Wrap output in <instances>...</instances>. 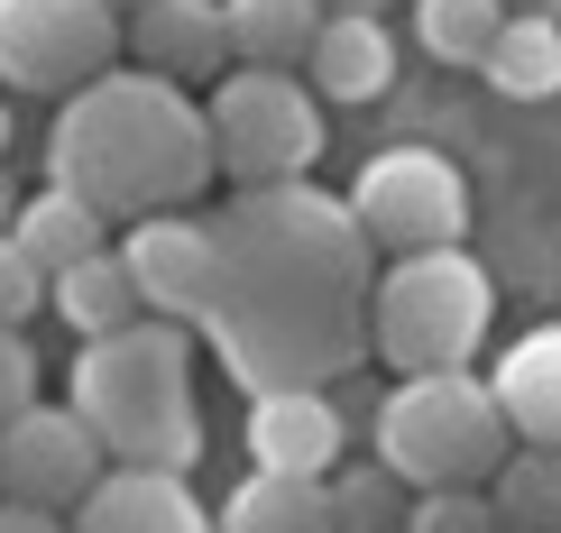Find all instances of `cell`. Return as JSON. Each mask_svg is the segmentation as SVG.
Instances as JSON below:
<instances>
[{
    "label": "cell",
    "instance_id": "obj_1",
    "mask_svg": "<svg viewBox=\"0 0 561 533\" xmlns=\"http://www.w3.org/2000/svg\"><path fill=\"white\" fill-rule=\"evenodd\" d=\"M213 230V276H203V332L213 359L249 396L286 386H332L368 359V286L378 248L359 240L341 194L322 184H267L240 194Z\"/></svg>",
    "mask_w": 561,
    "mask_h": 533
},
{
    "label": "cell",
    "instance_id": "obj_2",
    "mask_svg": "<svg viewBox=\"0 0 561 533\" xmlns=\"http://www.w3.org/2000/svg\"><path fill=\"white\" fill-rule=\"evenodd\" d=\"M46 166H56V194L92 202L102 221H157L213 184V129L184 83L111 65L83 92H65L46 129Z\"/></svg>",
    "mask_w": 561,
    "mask_h": 533
},
{
    "label": "cell",
    "instance_id": "obj_3",
    "mask_svg": "<svg viewBox=\"0 0 561 533\" xmlns=\"http://www.w3.org/2000/svg\"><path fill=\"white\" fill-rule=\"evenodd\" d=\"M65 414L92 432L102 470H157L184 478L203 460V405H194V350L175 322H129L111 340L75 350Z\"/></svg>",
    "mask_w": 561,
    "mask_h": 533
},
{
    "label": "cell",
    "instance_id": "obj_4",
    "mask_svg": "<svg viewBox=\"0 0 561 533\" xmlns=\"http://www.w3.org/2000/svg\"><path fill=\"white\" fill-rule=\"evenodd\" d=\"M497 294L470 248H424V258H387V276L368 286V350L396 378H460L479 359Z\"/></svg>",
    "mask_w": 561,
    "mask_h": 533
},
{
    "label": "cell",
    "instance_id": "obj_5",
    "mask_svg": "<svg viewBox=\"0 0 561 533\" xmlns=\"http://www.w3.org/2000/svg\"><path fill=\"white\" fill-rule=\"evenodd\" d=\"M516 451L497 424V396L488 378H405L378 405V470L405 497H442V488H488L497 460Z\"/></svg>",
    "mask_w": 561,
    "mask_h": 533
},
{
    "label": "cell",
    "instance_id": "obj_6",
    "mask_svg": "<svg viewBox=\"0 0 561 533\" xmlns=\"http://www.w3.org/2000/svg\"><path fill=\"white\" fill-rule=\"evenodd\" d=\"M213 166L240 184V194H267V184H313L322 157V102L295 74H259V65H230L213 83Z\"/></svg>",
    "mask_w": 561,
    "mask_h": 533
},
{
    "label": "cell",
    "instance_id": "obj_7",
    "mask_svg": "<svg viewBox=\"0 0 561 533\" xmlns=\"http://www.w3.org/2000/svg\"><path fill=\"white\" fill-rule=\"evenodd\" d=\"M341 202H350V221H359V240L387 248V258L460 248V230H470V184H460V166L433 157V148H378Z\"/></svg>",
    "mask_w": 561,
    "mask_h": 533
},
{
    "label": "cell",
    "instance_id": "obj_8",
    "mask_svg": "<svg viewBox=\"0 0 561 533\" xmlns=\"http://www.w3.org/2000/svg\"><path fill=\"white\" fill-rule=\"evenodd\" d=\"M121 56L111 0H0V83L10 92H83Z\"/></svg>",
    "mask_w": 561,
    "mask_h": 533
},
{
    "label": "cell",
    "instance_id": "obj_9",
    "mask_svg": "<svg viewBox=\"0 0 561 533\" xmlns=\"http://www.w3.org/2000/svg\"><path fill=\"white\" fill-rule=\"evenodd\" d=\"M102 478V451L65 405H28L19 424H0V497L10 506H46V515H75Z\"/></svg>",
    "mask_w": 561,
    "mask_h": 533
},
{
    "label": "cell",
    "instance_id": "obj_10",
    "mask_svg": "<svg viewBox=\"0 0 561 533\" xmlns=\"http://www.w3.org/2000/svg\"><path fill=\"white\" fill-rule=\"evenodd\" d=\"M129 276V294H138V313L148 322H194L203 313V276H213V230L203 221H184V212H157V221H129V240L111 248Z\"/></svg>",
    "mask_w": 561,
    "mask_h": 533
},
{
    "label": "cell",
    "instance_id": "obj_11",
    "mask_svg": "<svg viewBox=\"0 0 561 533\" xmlns=\"http://www.w3.org/2000/svg\"><path fill=\"white\" fill-rule=\"evenodd\" d=\"M350 451V424L332 386H286V396H249V460L276 478H332Z\"/></svg>",
    "mask_w": 561,
    "mask_h": 533
},
{
    "label": "cell",
    "instance_id": "obj_12",
    "mask_svg": "<svg viewBox=\"0 0 561 533\" xmlns=\"http://www.w3.org/2000/svg\"><path fill=\"white\" fill-rule=\"evenodd\" d=\"M121 46H138V74H230V37H221V0H138L121 19Z\"/></svg>",
    "mask_w": 561,
    "mask_h": 533
},
{
    "label": "cell",
    "instance_id": "obj_13",
    "mask_svg": "<svg viewBox=\"0 0 561 533\" xmlns=\"http://www.w3.org/2000/svg\"><path fill=\"white\" fill-rule=\"evenodd\" d=\"M387 83H396V37H387V19L322 10L313 56H304V92H322V102H341V111H368Z\"/></svg>",
    "mask_w": 561,
    "mask_h": 533
},
{
    "label": "cell",
    "instance_id": "obj_14",
    "mask_svg": "<svg viewBox=\"0 0 561 533\" xmlns=\"http://www.w3.org/2000/svg\"><path fill=\"white\" fill-rule=\"evenodd\" d=\"M65 533H213V515H203V497L184 488V478H157V470H102Z\"/></svg>",
    "mask_w": 561,
    "mask_h": 533
},
{
    "label": "cell",
    "instance_id": "obj_15",
    "mask_svg": "<svg viewBox=\"0 0 561 533\" xmlns=\"http://www.w3.org/2000/svg\"><path fill=\"white\" fill-rule=\"evenodd\" d=\"M488 396H497V424L516 451H561V322H543V332H525L506 350Z\"/></svg>",
    "mask_w": 561,
    "mask_h": 533
},
{
    "label": "cell",
    "instance_id": "obj_16",
    "mask_svg": "<svg viewBox=\"0 0 561 533\" xmlns=\"http://www.w3.org/2000/svg\"><path fill=\"white\" fill-rule=\"evenodd\" d=\"M313 28H322V0H221V37H230V56L259 65V74H304Z\"/></svg>",
    "mask_w": 561,
    "mask_h": 533
},
{
    "label": "cell",
    "instance_id": "obj_17",
    "mask_svg": "<svg viewBox=\"0 0 561 533\" xmlns=\"http://www.w3.org/2000/svg\"><path fill=\"white\" fill-rule=\"evenodd\" d=\"M10 240L28 248L37 276H65L75 258H102V248H111V221L92 212V202H75V194H56V184H46V194H28V202L10 212Z\"/></svg>",
    "mask_w": 561,
    "mask_h": 533
},
{
    "label": "cell",
    "instance_id": "obj_18",
    "mask_svg": "<svg viewBox=\"0 0 561 533\" xmlns=\"http://www.w3.org/2000/svg\"><path fill=\"white\" fill-rule=\"evenodd\" d=\"M213 533H332V497H322V478L249 470L240 488L221 497V524Z\"/></svg>",
    "mask_w": 561,
    "mask_h": 533
},
{
    "label": "cell",
    "instance_id": "obj_19",
    "mask_svg": "<svg viewBox=\"0 0 561 533\" xmlns=\"http://www.w3.org/2000/svg\"><path fill=\"white\" fill-rule=\"evenodd\" d=\"M479 74H488V92H506V102H552L561 92V19H497Z\"/></svg>",
    "mask_w": 561,
    "mask_h": 533
},
{
    "label": "cell",
    "instance_id": "obj_20",
    "mask_svg": "<svg viewBox=\"0 0 561 533\" xmlns=\"http://www.w3.org/2000/svg\"><path fill=\"white\" fill-rule=\"evenodd\" d=\"M46 313H65L83 340H111V332H129V322H148L111 248H102V258H75L65 276H46Z\"/></svg>",
    "mask_w": 561,
    "mask_h": 533
},
{
    "label": "cell",
    "instance_id": "obj_21",
    "mask_svg": "<svg viewBox=\"0 0 561 533\" xmlns=\"http://www.w3.org/2000/svg\"><path fill=\"white\" fill-rule=\"evenodd\" d=\"M488 515L516 533H561V451H506L488 478Z\"/></svg>",
    "mask_w": 561,
    "mask_h": 533
},
{
    "label": "cell",
    "instance_id": "obj_22",
    "mask_svg": "<svg viewBox=\"0 0 561 533\" xmlns=\"http://www.w3.org/2000/svg\"><path fill=\"white\" fill-rule=\"evenodd\" d=\"M414 10V46L433 65H479L497 37V0H405Z\"/></svg>",
    "mask_w": 561,
    "mask_h": 533
},
{
    "label": "cell",
    "instance_id": "obj_23",
    "mask_svg": "<svg viewBox=\"0 0 561 533\" xmlns=\"http://www.w3.org/2000/svg\"><path fill=\"white\" fill-rule=\"evenodd\" d=\"M322 497H332V533H396L405 524V488H396L378 460H368V470H332Z\"/></svg>",
    "mask_w": 561,
    "mask_h": 533
},
{
    "label": "cell",
    "instance_id": "obj_24",
    "mask_svg": "<svg viewBox=\"0 0 561 533\" xmlns=\"http://www.w3.org/2000/svg\"><path fill=\"white\" fill-rule=\"evenodd\" d=\"M396 533H497V515H488L479 488H442V497H414Z\"/></svg>",
    "mask_w": 561,
    "mask_h": 533
},
{
    "label": "cell",
    "instance_id": "obj_25",
    "mask_svg": "<svg viewBox=\"0 0 561 533\" xmlns=\"http://www.w3.org/2000/svg\"><path fill=\"white\" fill-rule=\"evenodd\" d=\"M28 313H46V276L28 267V248L0 230V332H19Z\"/></svg>",
    "mask_w": 561,
    "mask_h": 533
},
{
    "label": "cell",
    "instance_id": "obj_26",
    "mask_svg": "<svg viewBox=\"0 0 561 533\" xmlns=\"http://www.w3.org/2000/svg\"><path fill=\"white\" fill-rule=\"evenodd\" d=\"M28 405H37V350L28 332H0V424H19Z\"/></svg>",
    "mask_w": 561,
    "mask_h": 533
},
{
    "label": "cell",
    "instance_id": "obj_27",
    "mask_svg": "<svg viewBox=\"0 0 561 533\" xmlns=\"http://www.w3.org/2000/svg\"><path fill=\"white\" fill-rule=\"evenodd\" d=\"M0 533H65V515H46V506H10V497H0Z\"/></svg>",
    "mask_w": 561,
    "mask_h": 533
},
{
    "label": "cell",
    "instance_id": "obj_28",
    "mask_svg": "<svg viewBox=\"0 0 561 533\" xmlns=\"http://www.w3.org/2000/svg\"><path fill=\"white\" fill-rule=\"evenodd\" d=\"M497 19H561V0H497Z\"/></svg>",
    "mask_w": 561,
    "mask_h": 533
},
{
    "label": "cell",
    "instance_id": "obj_29",
    "mask_svg": "<svg viewBox=\"0 0 561 533\" xmlns=\"http://www.w3.org/2000/svg\"><path fill=\"white\" fill-rule=\"evenodd\" d=\"M0 157H10V102H0Z\"/></svg>",
    "mask_w": 561,
    "mask_h": 533
},
{
    "label": "cell",
    "instance_id": "obj_30",
    "mask_svg": "<svg viewBox=\"0 0 561 533\" xmlns=\"http://www.w3.org/2000/svg\"><path fill=\"white\" fill-rule=\"evenodd\" d=\"M111 10H121V19H129V10H138V0H111Z\"/></svg>",
    "mask_w": 561,
    "mask_h": 533
}]
</instances>
